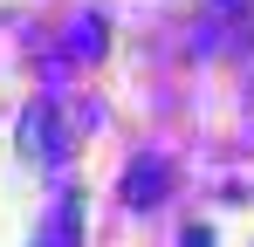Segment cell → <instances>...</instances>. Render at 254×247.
Wrapping results in <instances>:
<instances>
[{"mask_svg": "<svg viewBox=\"0 0 254 247\" xmlns=\"http://www.w3.org/2000/svg\"><path fill=\"white\" fill-rule=\"evenodd\" d=\"M213 14H227V21H234V14H248V0H213Z\"/></svg>", "mask_w": 254, "mask_h": 247, "instance_id": "cell-5", "label": "cell"}, {"mask_svg": "<svg viewBox=\"0 0 254 247\" xmlns=\"http://www.w3.org/2000/svg\"><path fill=\"white\" fill-rule=\"evenodd\" d=\"M14 144L28 151V165H55V158H62V124H55V103H48V96H35V103L21 110Z\"/></svg>", "mask_w": 254, "mask_h": 247, "instance_id": "cell-1", "label": "cell"}, {"mask_svg": "<svg viewBox=\"0 0 254 247\" xmlns=\"http://www.w3.org/2000/svg\"><path fill=\"white\" fill-rule=\"evenodd\" d=\"M69 48H76V55H103V21H96V14H83V21L69 28Z\"/></svg>", "mask_w": 254, "mask_h": 247, "instance_id": "cell-4", "label": "cell"}, {"mask_svg": "<svg viewBox=\"0 0 254 247\" xmlns=\"http://www.w3.org/2000/svg\"><path fill=\"white\" fill-rule=\"evenodd\" d=\"M172 192V165L158 158V151H137V158H130V172H124V206H137V213H144V206H158Z\"/></svg>", "mask_w": 254, "mask_h": 247, "instance_id": "cell-2", "label": "cell"}, {"mask_svg": "<svg viewBox=\"0 0 254 247\" xmlns=\"http://www.w3.org/2000/svg\"><path fill=\"white\" fill-rule=\"evenodd\" d=\"M35 247H76V199L55 206V220L42 227V241H35Z\"/></svg>", "mask_w": 254, "mask_h": 247, "instance_id": "cell-3", "label": "cell"}]
</instances>
